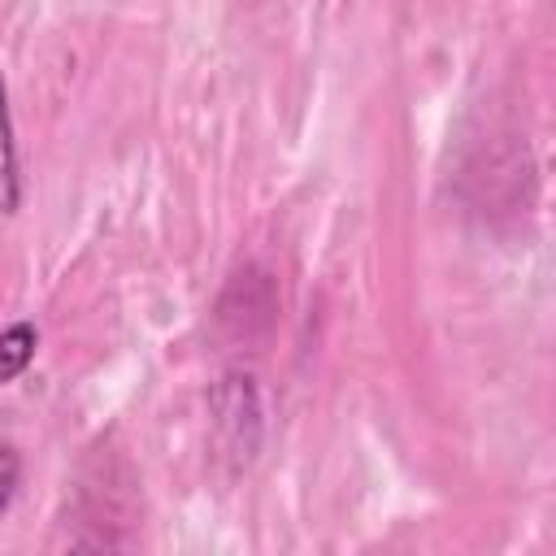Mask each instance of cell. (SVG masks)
<instances>
[{
    "label": "cell",
    "instance_id": "3957f363",
    "mask_svg": "<svg viewBox=\"0 0 556 556\" xmlns=\"http://www.w3.org/2000/svg\"><path fill=\"white\" fill-rule=\"evenodd\" d=\"M17 482H22V456H17L13 447H0V517H4V508L13 504Z\"/></svg>",
    "mask_w": 556,
    "mask_h": 556
},
{
    "label": "cell",
    "instance_id": "6da1fadb",
    "mask_svg": "<svg viewBox=\"0 0 556 556\" xmlns=\"http://www.w3.org/2000/svg\"><path fill=\"white\" fill-rule=\"evenodd\" d=\"M17 204H22V169H17L9 91H4V74H0V213H17Z\"/></svg>",
    "mask_w": 556,
    "mask_h": 556
},
{
    "label": "cell",
    "instance_id": "7a4b0ae2",
    "mask_svg": "<svg viewBox=\"0 0 556 556\" xmlns=\"http://www.w3.org/2000/svg\"><path fill=\"white\" fill-rule=\"evenodd\" d=\"M35 348H39V330L30 321H13L0 330V387L26 374V365L35 361Z\"/></svg>",
    "mask_w": 556,
    "mask_h": 556
}]
</instances>
